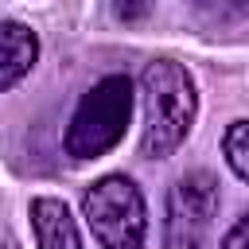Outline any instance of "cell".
Masks as SVG:
<instances>
[{
	"instance_id": "cell-1",
	"label": "cell",
	"mask_w": 249,
	"mask_h": 249,
	"mask_svg": "<svg viewBox=\"0 0 249 249\" xmlns=\"http://www.w3.org/2000/svg\"><path fill=\"white\" fill-rule=\"evenodd\" d=\"M140 101H144V132H140V152L148 160H167L179 152V144L191 136L195 113H198V93L195 78L187 74L183 62L175 58H156L140 74Z\"/></svg>"
},
{
	"instance_id": "cell-2",
	"label": "cell",
	"mask_w": 249,
	"mask_h": 249,
	"mask_svg": "<svg viewBox=\"0 0 249 249\" xmlns=\"http://www.w3.org/2000/svg\"><path fill=\"white\" fill-rule=\"evenodd\" d=\"M128 117H132V82L128 74H109L101 82H93L70 124H66V156L74 160H101L105 152H113L121 140H124V128H128Z\"/></svg>"
},
{
	"instance_id": "cell-3",
	"label": "cell",
	"mask_w": 249,
	"mask_h": 249,
	"mask_svg": "<svg viewBox=\"0 0 249 249\" xmlns=\"http://www.w3.org/2000/svg\"><path fill=\"white\" fill-rule=\"evenodd\" d=\"M82 218L101 249H144L148 206L128 175H101L82 195Z\"/></svg>"
},
{
	"instance_id": "cell-4",
	"label": "cell",
	"mask_w": 249,
	"mask_h": 249,
	"mask_svg": "<svg viewBox=\"0 0 249 249\" xmlns=\"http://www.w3.org/2000/svg\"><path fill=\"white\" fill-rule=\"evenodd\" d=\"M218 214V179L210 171H187L167 191L163 249H202Z\"/></svg>"
},
{
	"instance_id": "cell-5",
	"label": "cell",
	"mask_w": 249,
	"mask_h": 249,
	"mask_svg": "<svg viewBox=\"0 0 249 249\" xmlns=\"http://www.w3.org/2000/svg\"><path fill=\"white\" fill-rule=\"evenodd\" d=\"M35 58H39V35L19 19H0V89L23 82Z\"/></svg>"
},
{
	"instance_id": "cell-6",
	"label": "cell",
	"mask_w": 249,
	"mask_h": 249,
	"mask_svg": "<svg viewBox=\"0 0 249 249\" xmlns=\"http://www.w3.org/2000/svg\"><path fill=\"white\" fill-rule=\"evenodd\" d=\"M27 214H31V230H35L39 249H82L78 222H74V214L66 210L62 198L39 195V198H31Z\"/></svg>"
},
{
	"instance_id": "cell-7",
	"label": "cell",
	"mask_w": 249,
	"mask_h": 249,
	"mask_svg": "<svg viewBox=\"0 0 249 249\" xmlns=\"http://www.w3.org/2000/svg\"><path fill=\"white\" fill-rule=\"evenodd\" d=\"M222 152H226V163L237 179H249V121H233L222 136Z\"/></svg>"
},
{
	"instance_id": "cell-8",
	"label": "cell",
	"mask_w": 249,
	"mask_h": 249,
	"mask_svg": "<svg viewBox=\"0 0 249 249\" xmlns=\"http://www.w3.org/2000/svg\"><path fill=\"white\" fill-rule=\"evenodd\" d=\"M218 249H249V218H237V222L230 226V233L222 237Z\"/></svg>"
}]
</instances>
